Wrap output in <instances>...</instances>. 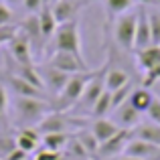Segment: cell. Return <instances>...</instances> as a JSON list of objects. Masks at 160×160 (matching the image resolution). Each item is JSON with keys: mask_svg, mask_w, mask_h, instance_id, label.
Instances as JSON below:
<instances>
[{"mask_svg": "<svg viewBox=\"0 0 160 160\" xmlns=\"http://www.w3.org/2000/svg\"><path fill=\"white\" fill-rule=\"evenodd\" d=\"M49 112H53V109L45 99H39V98H16L14 99V116H16V122L22 128L39 126Z\"/></svg>", "mask_w": 160, "mask_h": 160, "instance_id": "1", "label": "cell"}, {"mask_svg": "<svg viewBox=\"0 0 160 160\" xmlns=\"http://www.w3.org/2000/svg\"><path fill=\"white\" fill-rule=\"evenodd\" d=\"M53 37H55V51L73 53V55H77V57L83 59L77 18H75V20H69V22H65V24H59Z\"/></svg>", "mask_w": 160, "mask_h": 160, "instance_id": "2", "label": "cell"}, {"mask_svg": "<svg viewBox=\"0 0 160 160\" xmlns=\"http://www.w3.org/2000/svg\"><path fill=\"white\" fill-rule=\"evenodd\" d=\"M93 77V73H75L69 77V81H67V85L63 87V91L59 93V109L61 112H65V109H69L71 106H75V103L81 99L83 91H85V85L89 83V79Z\"/></svg>", "mask_w": 160, "mask_h": 160, "instance_id": "3", "label": "cell"}, {"mask_svg": "<svg viewBox=\"0 0 160 160\" xmlns=\"http://www.w3.org/2000/svg\"><path fill=\"white\" fill-rule=\"evenodd\" d=\"M49 65H53L55 69L63 71L67 75H75V73H87L89 67H87L85 59L77 57L73 53H65V51H55L49 59Z\"/></svg>", "mask_w": 160, "mask_h": 160, "instance_id": "4", "label": "cell"}, {"mask_svg": "<svg viewBox=\"0 0 160 160\" xmlns=\"http://www.w3.org/2000/svg\"><path fill=\"white\" fill-rule=\"evenodd\" d=\"M71 126H77V120L65 116L63 112H49L37 128L45 136V134H67Z\"/></svg>", "mask_w": 160, "mask_h": 160, "instance_id": "5", "label": "cell"}, {"mask_svg": "<svg viewBox=\"0 0 160 160\" xmlns=\"http://www.w3.org/2000/svg\"><path fill=\"white\" fill-rule=\"evenodd\" d=\"M136 24L138 14H122L116 22V41L124 49H134V39H136Z\"/></svg>", "mask_w": 160, "mask_h": 160, "instance_id": "6", "label": "cell"}, {"mask_svg": "<svg viewBox=\"0 0 160 160\" xmlns=\"http://www.w3.org/2000/svg\"><path fill=\"white\" fill-rule=\"evenodd\" d=\"M8 53L16 61V65H32V45L20 32V28H18V35L8 43Z\"/></svg>", "mask_w": 160, "mask_h": 160, "instance_id": "7", "label": "cell"}, {"mask_svg": "<svg viewBox=\"0 0 160 160\" xmlns=\"http://www.w3.org/2000/svg\"><path fill=\"white\" fill-rule=\"evenodd\" d=\"M106 91V71H98V73L93 75V77L89 79V83L85 85V91H83L81 99H79V103H81V108H87L91 109L95 106V102L99 99V95Z\"/></svg>", "mask_w": 160, "mask_h": 160, "instance_id": "8", "label": "cell"}, {"mask_svg": "<svg viewBox=\"0 0 160 160\" xmlns=\"http://www.w3.org/2000/svg\"><path fill=\"white\" fill-rule=\"evenodd\" d=\"M39 73H41V77H43L45 89H51V91H55V93H61L63 87L67 85V81H69V77H71V75H67V73H63V71L55 69L53 65L41 67Z\"/></svg>", "mask_w": 160, "mask_h": 160, "instance_id": "9", "label": "cell"}, {"mask_svg": "<svg viewBox=\"0 0 160 160\" xmlns=\"http://www.w3.org/2000/svg\"><path fill=\"white\" fill-rule=\"evenodd\" d=\"M158 152H160L158 146L148 144V142L140 140V138H134V140H130L128 144H126V148H124V156L142 158V160H150V158H154Z\"/></svg>", "mask_w": 160, "mask_h": 160, "instance_id": "10", "label": "cell"}, {"mask_svg": "<svg viewBox=\"0 0 160 160\" xmlns=\"http://www.w3.org/2000/svg\"><path fill=\"white\" fill-rule=\"evenodd\" d=\"M8 87L12 89V93H14L16 98H39V99L45 98V91L43 89L31 85V83L24 81L22 77H18L16 73L8 77Z\"/></svg>", "mask_w": 160, "mask_h": 160, "instance_id": "11", "label": "cell"}, {"mask_svg": "<svg viewBox=\"0 0 160 160\" xmlns=\"http://www.w3.org/2000/svg\"><path fill=\"white\" fill-rule=\"evenodd\" d=\"M128 138H130L128 130H120L113 138H109L108 142L99 144L98 154H99V156H103V158L116 156V154H124V148H126V144H128Z\"/></svg>", "mask_w": 160, "mask_h": 160, "instance_id": "12", "label": "cell"}, {"mask_svg": "<svg viewBox=\"0 0 160 160\" xmlns=\"http://www.w3.org/2000/svg\"><path fill=\"white\" fill-rule=\"evenodd\" d=\"M152 45V37H150V24H148V12H138V24H136V39H134V49L140 51L144 47Z\"/></svg>", "mask_w": 160, "mask_h": 160, "instance_id": "13", "label": "cell"}, {"mask_svg": "<svg viewBox=\"0 0 160 160\" xmlns=\"http://www.w3.org/2000/svg\"><path fill=\"white\" fill-rule=\"evenodd\" d=\"M118 132H120V128H118L112 120H108V118H98V120L93 122V126H91V134L95 136V140H98L99 144L108 142L109 138H113Z\"/></svg>", "mask_w": 160, "mask_h": 160, "instance_id": "14", "label": "cell"}, {"mask_svg": "<svg viewBox=\"0 0 160 160\" xmlns=\"http://www.w3.org/2000/svg\"><path fill=\"white\" fill-rule=\"evenodd\" d=\"M77 4L73 0H59L51 6L53 10V16L57 20V24H65L69 20H75V14H77Z\"/></svg>", "mask_w": 160, "mask_h": 160, "instance_id": "15", "label": "cell"}, {"mask_svg": "<svg viewBox=\"0 0 160 160\" xmlns=\"http://www.w3.org/2000/svg\"><path fill=\"white\" fill-rule=\"evenodd\" d=\"M43 140L41 138V134L37 132V130L32 128H22L20 130V134L16 136V148L22 150L24 154H31L37 150V146H39V142Z\"/></svg>", "mask_w": 160, "mask_h": 160, "instance_id": "16", "label": "cell"}, {"mask_svg": "<svg viewBox=\"0 0 160 160\" xmlns=\"http://www.w3.org/2000/svg\"><path fill=\"white\" fill-rule=\"evenodd\" d=\"M136 57H138L140 69L146 73V71H150L152 67L160 65V45H150V47L140 49V51H136Z\"/></svg>", "mask_w": 160, "mask_h": 160, "instance_id": "17", "label": "cell"}, {"mask_svg": "<svg viewBox=\"0 0 160 160\" xmlns=\"http://www.w3.org/2000/svg\"><path fill=\"white\" fill-rule=\"evenodd\" d=\"M154 102V95H152V91L150 89H146V87H134V91H132V95H130V99H128V103L132 106L136 112H148V108H150V103Z\"/></svg>", "mask_w": 160, "mask_h": 160, "instance_id": "18", "label": "cell"}, {"mask_svg": "<svg viewBox=\"0 0 160 160\" xmlns=\"http://www.w3.org/2000/svg\"><path fill=\"white\" fill-rule=\"evenodd\" d=\"M39 24H41V32H43V39H51V37L55 35V31H57V20H55L53 16V10L51 6H45L43 10L39 12Z\"/></svg>", "mask_w": 160, "mask_h": 160, "instance_id": "19", "label": "cell"}, {"mask_svg": "<svg viewBox=\"0 0 160 160\" xmlns=\"http://www.w3.org/2000/svg\"><path fill=\"white\" fill-rule=\"evenodd\" d=\"M136 138H140V140L148 142V144H154L160 148V126L158 124H142L138 126L136 130Z\"/></svg>", "mask_w": 160, "mask_h": 160, "instance_id": "20", "label": "cell"}, {"mask_svg": "<svg viewBox=\"0 0 160 160\" xmlns=\"http://www.w3.org/2000/svg\"><path fill=\"white\" fill-rule=\"evenodd\" d=\"M126 83H130V77L122 69L106 71V89L108 91H116V89H120V87H124Z\"/></svg>", "mask_w": 160, "mask_h": 160, "instance_id": "21", "label": "cell"}, {"mask_svg": "<svg viewBox=\"0 0 160 160\" xmlns=\"http://www.w3.org/2000/svg\"><path fill=\"white\" fill-rule=\"evenodd\" d=\"M138 120H140V112H136V109L130 106L128 102H126L124 106L118 108V122H120L122 126H126V128H130V126H136Z\"/></svg>", "mask_w": 160, "mask_h": 160, "instance_id": "22", "label": "cell"}, {"mask_svg": "<svg viewBox=\"0 0 160 160\" xmlns=\"http://www.w3.org/2000/svg\"><path fill=\"white\" fill-rule=\"evenodd\" d=\"M109 109H113L112 108V91H103L102 95H99V99L95 102V106L91 108V113H93L95 118H103L106 113H109Z\"/></svg>", "mask_w": 160, "mask_h": 160, "instance_id": "23", "label": "cell"}, {"mask_svg": "<svg viewBox=\"0 0 160 160\" xmlns=\"http://www.w3.org/2000/svg\"><path fill=\"white\" fill-rule=\"evenodd\" d=\"M67 142H69V136H67V134H45V136H43L45 148L53 150V152H59Z\"/></svg>", "mask_w": 160, "mask_h": 160, "instance_id": "24", "label": "cell"}, {"mask_svg": "<svg viewBox=\"0 0 160 160\" xmlns=\"http://www.w3.org/2000/svg\"><path fill=\"white\" fill-rule=\"evenodd\" d=\"M132 91H134L132 81H130V83H126V85H124V87H120V89L112 91V108H113V109H118L120 106H124V103L130 99Z\"/></svg>", "mask_w": 160, "mask_h": 160, "instance_id": "25", "label": "cell"}, {"mask_svg": "<svg viewBox=\"0 0 160 160\" xmlns=\"http://www.w3.org/2000/svg\"><path fill=\"white\" fill-rule=\"evenodd\" d=\"M77 142L85 148L87 154H95L99 150V142L95 140V136L91 132H87V130H81V132L77 134Z\"/></svg>", "mask_w": 160, "mask_h": 160, "instance_id": "26", "label": "cell"}, {"mask_svg": "<svg viewBox=\"0 0 160 160\" xmlns=\"http://www.w3.org/2000/svg\"><path fill=\"white\" fill-rule=\"evenodd\" d=\"M134 6V0H106V8L109 14H124Z\"/></svg>", "mask_w": 160, "mask_h": 160, "instance_id": "27", "label": "cell"}, {"mask_svg": "<svg viewBox=\"0 0 160 160\" xmlns=\"http://www.w3.org/2000/svg\"><path fill=\"white\" fill-rule=\"evenodd\" d=\"M148 24H150V37L152 45H160V12H148Z\"/></svg>", "mask_w": 160, "mask_h": 160, "instance_id": "28", "label": "cell"}, {"mask_svg": "<svg viewBox=\"0 0 160 160\" xmlns=\"http://www.w3.org/2000/svg\"><path fill=\"white\" fill-rule=\"evenodd\" d=\"M16 35H18V24H6V27H0V47L8 45Z\"/></svg>", "mask_w": 160, "mask_h": 160, "instance_id": "29", "label": "cell"}, {"mask_svg": "<svg viewBox=\"0 0 160 160\" xmlns=\"http://www.w3.org/2000/svg\"><path fill=\"white\" fill-rule=\"evenodd\" d=\"M160 81V65L152 67L150 71H146L144 73V79H142V87H146V89H152V85H156Z\"/></svg>", "mask_w": 160, "mask_h": 160, "instance_id": "30", "label": "cell"}, {"mask_svg": "<svg viewBox=\"0 0 160 160\" xmlns=\"http://www.w3.org/2000/svg\"><path fill=\"white\" fill-rule=\"evenodd\" d=\"M16 150V138H10V136H0V158H6L10 152Z\"/></svg>", "mask_w": 160, "mask_h": 160, "instance_id": "31", "label": "cell"}, {"mask_svg": "<svg viewBox=\"0 0 160 160\" xmlns=\"http://www.w3.org/2000/svg\"><path fill=\"white\" fill-rule=\"evenodd\" d=\"M6 24H14V12L10 6L0 2V27H6Z\"/></svg>", "mask_w": 160, "mask_h": 160, "instance_id": "32", "label": "cell"}, {"mask_svg": "<svg viewBox=\"0 0 160 160\" xmlns=\"http://www.w3.org/2000/svg\"><path fill=\"white\" fill-rule=\"evenodd\" d=\"M22 6H24V10H27L28 14H39V12L43 10L47 4H45L43 0H24Z\"/></svg>", "mask_w": 160, "mask_h": 160, "instance_id": "33", "label": "cell"}, {"mask_svg": "<svg viewBox=\"0 0 160 160\" xmlns=\"http://www.w3.org/2000/svg\"><path fill=\"white\" fill-rule=\"evenodd\" d=\"M148 118H150V122L152 124H158L160 126V99H156L154 98V102L150 103V108H148Z\"/></svg>", "mask_w": 160, "mask_h": 160, "instance_id": "34", "label": "cell"}, {"mask_svg": "<svg viewBox=\"0 0 160 160\" xmlns=\"http://www.w3.org/2000/svg\"><path fill=\"white\" fill-rule=\"evenodd\" d=\"M35 160H61V156H59V152H53V150L43 148V150H41V152L35 156Z\"/></svg>", "mask_w": 160, "mask_h": 160, "instance_id": "35", "label": "cell"}, {"mask_svg": "<svg viewBox=\"0 0 160 160\" xmlns=\"http://www.w3.org/2000/svg\"><path fill=\"white\" fill-rule=\"evenodd\" d=\"M6 108H8V93H6V87L0 85V118L4 116Z\"/></svg>", "mask_w": 160, "mask_h": 160, "instance_id": "36", "label": "cell"}, {"mask_svg": "<svg viewBox=\"0 0 160 160\" xmlns=\"http://www.w3.org/2000/svg\"><path fill=\"white\" fill-rule=\"evenodd\" d=\"M4 160H27V154H24L22 150H18V148H16L14 152H10V154H8V156L4 158Z\"/></svg>", "mask_w": 160, "mask_h": 160, "instance_id": "37", "label": "cell"}, {"mask_svg": "<svg viewBox=\"0 0 160 160\" xmlns=\"http://www.w3.org/2000/svg\"><path fill=\"white\" fill-rule=\"evenodd\" d=\"M0 2H4L6 6H10V8H14V6H20L24 0H0Z\"/></svg>", "mask_w": 160, "mask_h": 160, "instance_id": "38", "label": "cell"}, {"mask_svg": "<svg viewBox=\"0 0 160 160\" xmlns=\"http://www.w3.org/2000/svg\"><path fill=\"white\" fill-rule=\"evenodd\" d=\"M150 91H152V95L156 99H160V81L156 83V85H152V89H150Z\"/></svg>", "mask_w": 160, "mask_h": 160, "instance_id": "39", "label": "cell"}, {"mask_svg": "<svg viewBox=\"0 0 160 160\" xmlns=\"http://www.w3.org/2000/svg\"><path fill=\"white\" fill-rule=\"evenodd\" d=\"M120 160H142V158H132V156H122Z\"/></svg>", "mask_w": 160, "mask_h": 160, "instance_id": "40", "label": "cell"}, {"mask_svg": "<svg viewBox=\"0 0 160 160\" xmlns=\"http://www.w3.org/2000/svg\"><path fill=\"white\" fill-rule=\"evenodd\" d=\"M55 2H59V0H49V4H51V6H53V4H55Z\"/></svg>", "mask_w": 160, "mask_h": 160, "instance_id": "41", "label": "cell"}]
</instances>
